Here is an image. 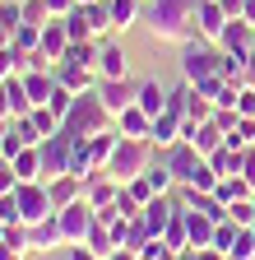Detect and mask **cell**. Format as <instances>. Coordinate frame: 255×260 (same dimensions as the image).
Returning a JSON list of instances; mask_svg holds the SVG:
<instances>
[{"instance_id":"cell-21","label":"cell","mask_w":255,"mask_h":260,"mask_svg":"<svg viewBox=\"0 0 255 260\" xmlns=\"http://www.w3.org/2000/svg\"><path fill=\"white\" fill-rule=\"evenodd\" d=\"M218 47H223V51H255V23H246V19H232L228 28H223Z\"/></svg>"},{"instance_id":"cell-57","label":"cell","mask_w":255,"mask_h":260,"mask_svg":"<svg viewBox=\"0 0 255 260\" xmlns=\"http://www.w3.org/2000/svg\"><path fill=\"white\" fill-rule=\"evenodd\" d=\"M79 5H93V0H79Z\"/></svg>"},{"instance_id":"cell-29","label":"cell","mask_w":255,"mask_h":260,"mask_svg":"<svg viewBox=\"0 0 255 260\" xmlns=\"http://www.w3.org/2000/svg\"><path fill=\"white\" fill-rule=\"evenodd\" d=\"M144 177H149V186H153L158 195H172V190H176V177L167 172V162H163V158H153V162H149V172H144Z\"/></svg>"},{"instance_id":"cell-2","label":"cell","mask_w":255,"mask_h":260,"mask_svg":"<svg viewBox=\"0 0 255 260\" xmlns=\"http://www.w3.org/2000/svg\"><path fill=\"white\" fill-rule=\"evenodd\" d=\"M158 158V149L149 144V140H130V135H121L116 140V149H112V162H107V172L121 181V186H130L135 177H144L149 172V162Z\"/></svg>"},{"instance_id":"cell-46","label":"cell","mask_w":255,"mask_h":260,"mask_svg":"<svg viewBox=\"0 0 255 260\" xmlns=\"http://www.w3.org/2000/svg\"><path fill=\"white\" fill-rule=\"evenodd\" d=\"M19 186V177H14V162L5 158V153H0V195H5V190H14Z\"/></svg>"},{"instance_id":"cell-33","label":"cell","mask_w":255,"mask_h":260,"mask_svg":"<svg viewBox=\"0 0 255 260\" xmlns=\"http://www.w3.org/2000/svg\"><path fill=\"white\" fill-rule=\"evenodd\" d=\"M70 172H75V177L98 172V168H93V153H88V140H75V149H70Z\"/></svg>"},{"instance_id":"cell-7","label":"cell","mask_w":255,"mask_h":260,"mask_svg":"<svg viewBox=\"0 0 255 260\" xmlns=\"http://www.w3.org/2000/svg\"><path fill=\"white\" fill-rule=\"evenodd\" d=\"M158 158H163L167 162V172L176 177V186H190V181H195V172L204 168V153L195 149V144H172V149H163V153H158Z\"/></svg>"},{"instance_id":"cell-4","label":"cell","mask_w":255,"mask_h":260,"mask_svg":"<svg viewBox=\"0 0 255 260\" xmlns=\"http://www.w3.org/2000/svg\"><path fill=\"white\" fill-rule=\"evenodd\" d=\"M176 70H181V79H186V84L213 79V75H223V51H218L213 42H204V38H190V42H181Z\"/></svg>"},{"instance_id":"cell-18","label":"cell","mask_w":255,"mask_h":260,"mask_svg":"<svg viewBox=\"0 0 255 260\" xmlns=\"http://www.w3.org/2000/svg\"><path fill=\"white\" fill-rule=\"evenodd\" d=\"M47 190H51V205H56V209H65V205L84 200V177L60 172V177H51V181H47Z\"/></svg>"},{"instance_id":"cell-3","label":"cell","mask_w":255,"mask_h":260,"mask_svg":"<svg viewBox=\"0 0 255 260\" xmlns=\"http://www.w3.org/2000/svg\"><path fill=\"white\" fill-rule=\"evenodd\" d=\"M112 125H116V116L102 107L98 93H79L75 107H70V116H65V130H70L75 140H93V135H102V130H112Z\"/></svg>"},{"instance_id":"cell-26","label":"cell","mask_w":255,"mask_h":260,"mask_svg":"<svg viewBox=\"0 0 255 260\" xmlns=\"http://www.w3.org/2000/svg\"><path fill=\"white\" fill-rule=\"evenodd\" d=\"M213 195H218L223 205H232V200H250V195H255V186H250V181H246L241 172H232V177H218Z\"/></svg>"},{"instance_id":"cell-12","label":"cell","mask_w":255,"mask_h":260,"mask_svg":"<svg viewBox=\"0 0 255 260\" xmlns=\"http://www.w3.org/2000/svg\"><path fill=\"white\" fill-rule=\"evenodd\" d=\"M176 209H181V195H176V190H172V195H153V200L144 205L139 218L149 223V233H153V237H163V233H167V223L176 218Z\"/></svg>"},{"instance_id":"cell-38","label":"cell","mask_w":255,"mask_h":260,"mask_svg":"<svg viewBox=\"0 0 255 260\" xmlns=\"http://www.w3.org/2000/svg\"><path fill=\"white\" fill-rule=\"evenodd\" d=\"M5 246H14V251H33V242H28V223H5V237H0Z\"/></svg>"},{"instance_id":"cell-17","label":"cell","mask_w":255,"mask_h":260,"mask_svg":"<svg viewBox=\"0 0 255 260\" xmlns=\"http://www.w3.org/2000/svg\"><path fill=\"white\" fill-rule=\"evenodd\" d=\"M38 51H42L47 60H60V56L70 51V28H65V19L51 14V19L42 23V47H38Z\"/></svg>"},{"instance_id":"cell-48","label":"cell","mask_w":255,"mask_h":260,"mask_svg":"<svg viewBox=\"0 0 255 260\" xmlns=\"http://www.w3.org/2000/svg\"><path fill=\"white\" fill-rule=\"evenodd\" d=\"M19 149H28V144H23V135H19V125H14V130H10V140L0 144V153H5V158H14Z\"/></svg>"},{"instance_id":"cell-47","label":"cell","mask_w":255,"mask_h":260,"mask_svg":"<svg viewBox=\"0 0 255 260\" xmlns=\"http://www.w3.org/2000/svg\"><path fill=\"white\" fill-rule=\"evenodd\" d=\"M65 260H102V255L93 251L88 242H79V246H65Z\"/></svg>"},{"instance_id":"cell-28","label":"cell","mask_w":255,"mask_h":260,"mask_svg":"<svg viewBox=\"0 0 255 260\" xmlns=\"http://www.w3.org/2000/svg\"><path fill=\"white\" fill-rule=\"evenodd\" d=\"M116 140H121V135H116V125H112V130H102V135H93V140H88V153H93V168H98V172H102L107 162H112V149H116Z\"/></svg>"},{"instance_id":"cell-44","label":"cell","mask_w":255,"mask_h":260,"mask_svg":"<svg viewBox=\"0 0 255 260\" xmlns=\"http://www.w3.org/2000/svg\"><path fill=\"white\" fill-rule=\"evenodd\" d=\"M116 209H121L125 218H139V214H144V205H139V200H135V195H130V190H125V186H121V200H116Z\"/></svg>"},{"instance_id":"cell-54","label":"cell","mask_w":255,"mask_h":260,"mask_svg":"<svg viewBox=\"0 0 255 260\" xmlns=\"http://www.w3.org/2000/svg\"><path fill=\"white\" fill-rule=\"evenodd\" d=\"M0 260H23V251H14V246H5V242H0Z\"/></svg>"},{"instance_id":"cell-52","label":"cell","mask_w":255,"mask_h":260,"mask_svg":"<svg viewBox=\"0 0 255 260\" xmlns=\"http://www.w3.org/2000/svg\"><path fill=\"white\" fill-rule=\"evenodd\" d=\"M200 260H232V255H228V251H218V246H204Z\"/></svg>"},{"instance_id":"cell-16","label":"cell","mask_w":255,"mask_h":260,"mask_svg":"<svg viewBox=\"0 0 255 260\" xmlns=\"http://www.w3.org/2000/svg\"><path fill=\"white\" fill-rule=\"evenodd\" d=\"M28 242H33V251L51 255V251H65V233H60V218H42V223H28Z\"/></svg>"},{"instance_id":"cell-24","label":"cell","mask_w":255,"mask_h":260,"mask_svg":"<svg viewBox=\"0 0 255 260\" xmlns=\"http://www.w3.org/2000/svg\"><path fill=\"white\" fill-rule=\"evenodd\" d=\"M112 5V23H116V38L121 32H130L139 19H144V0H107Z\"/></svg>"},{"instance_id":"cell-49","label":"cell","mask_w":255,"mask_h":260,"mask_svg":"<svg viewBox=\"0 0 255 260\" xmlns=\"http://www.w3.org/2000/svg\"><path fill=\"white\" fill-rule=\"evenodd\" d=\"M241 177H246V181L255 186V144H250V149L241 153Z\"/></svg>"},{"instance_id":"cell-9","label":"cell","mask_w":255,"mask_h":260,"mask_svg":"<svg viewBox=\"0 0 255 260\" xmlns=\"http://www.w3.org/2000/svg\"><path fill=\"white\" fill-rule=\"evenodd\" d=\"M135 93H139V79L135 75H125V79H98V98H102V107L112 116H121L125 107H130Z\"/></svg>"},{"instance_id":"cell-11","label":"cell","mask_w":255,"mask_h":260,"mask_svg":"<svg viewBox=\"0 0 255 260\" xmlns=\"http://www.w3.org/2000/svg\"><path fill=\"white\" fill-rule=\"evenodd\" d=\"M228 23L232 19H228V10H223L218 0H200V5H195V32H200L204 42L218 47V38H223V28H228Z\"/></svg>"},{"instance_id":"cell-13","label":"cell","mask_w":255,"mask_h":260,"mask_svg":"<svg viewBox=\"0 0 255 260\" xmlns=\"http://www.w3.org/2000/svg\"><path fill=\"white\" fill-rule=\"evenodd\" d=\"M125 75H130V56L116 38H107L98 47V79H125Z\"/></svg>"},{"instance_id":"cell-42","label":"cell","mask_w":255,"mask_h":260,"mask_svg":"<svg viewBox=\"0 0 255 260\" xmlns=\"http://www.w3.org/2000/svg\"><path fill=\"white\" fill-rule=\"evenodd\" d=\"M218 186V172H213V162L204 158V168L195 172V181H190V186H176V190H213Z\"/></svg>"},{"instance_id":"cell-51","label":"cell","mask_w":255,"mask_h":260,"mask_svg":"<svg viewBox=\"0 0 255 260\" xmlns=\"http://www.w3.org/2000/svg\"><path fill=\"white\" fill-rule=\"evenodd\" d=\"M223 10H228V19H241V10H246V0H218Z\"/></svg>"},{"instance_id":"cell-20","label":"cell","mask_w":255,"mask_h":260,"mask_svg":"<svg viewBox=\"0 0 255 260\" xmlns=\"http://www.w3.org/2000/svg\"><path fill=\"white\" fill-rule=\"evenodd\" d=\"M135 103L149 112V116H158V112H167V84L158 79V75H149V79H139V93H135Z\"/></svg>"},{"instance_id":"cell-15","label":"cell","mask_w":255,"mask_h":260,"mask_svg":"<svg viewBox=\"0 0 255 260\" xmlns=\"http://www.w3.org/2000/svg\"><path fill=\"white\" fill-rule=\"evenodd\" d=\"M56 84H65L70 93H98V70L88 65H70V60H56Z\"/></svg>"},{"instance_id":"cell-55","label":"cell","mask_w":255,"mask_h":260,"mask_svg":"<svg viewBox=\"0 0 255 260\" xmlns=\"http://www.w3.org/2000/svg\"><path fill=\"white\" fill-rule=\"evenodd\" d=\"M0 116H10V98H5V84H0Z\"/></svg>"},{"instance_id":"cell-35","label":"cell","mask_w":255,"mask_h":260,"mask_svg":"<svg viewBox=\"0 0 255 260\" xmlns=\"http://www.w3.org/2000/svg\"><path fill=\"white\" fill-rule=\"evenodd\" d=\"M75 98H79V93H70L65 84H56V88H51V98H47V107H51L60 121H65V116H70V107H75Z\"/></svg>"},{"instance_id":"cell-25","label":"cell","mask_w":255,"mask_h":260,"mask_svg":"<svg viewBox=\"0 0 255 260\" xmlns=\"http://www.w3.org/2000/svg\"><path fill=\"white\" fill-rule=\"evenodd\" d=\"M84 14H88V28H93V38H98V42H107L112 32H116V23H112V5H107V0H93V5H84Z\"/></svg>"},{"instance_id":"cell-8","label":"cell","mask_w":255,"mask_h":260,"mask_svg":"<svg viewBox=\"0 0 255 260\" xmlns=\"http://www.w3.org/2000/svg\"><path fill=\"white\" fill-rule=\"evenodd\" d=\"M56 218H60V233H65V246H79V242L88 237V228L98 223V214H93L88 200H75V205H65V209H56Z\"/></svg>"},{"instance_id":"cell-27","label":"cell","mask_w":255,"mask_h":260,"mask_svg":"<svg viewBox=\"0 0 255 260\" xmlns=\"http://www.w3.org/2000/svg\"><path fill=\"white\" fill-rule=\"evenodd\" d=\"M5 98H10V116L14 121H23L28 112H33V98H28V88H23V79L14 75V79H5Z\"/></svg>"},{"instance_id":"cell-37","label":"cell","mask_w":255,"mask_h":260,"mask_svg":"<svg viewBox=\"0 0 255 260\" xmlns=\"http://www.w3.org/2000/svg\"><path fill=\"white\" fill-rule=\"evenodd\" d=\"M228 218L237 228H255V195H250V200H232L228 205Z\"/></svg>"},{"instance_id":"cell-30","label":"cell","mask_w":255,"mask_h":260,"mask_svg":"<svg viewBox=\"0 0 255 260\" xmlns=\"http://www.w3.org/2000/svg\"><path fill=\"white\" fill-rule=\"evenodd\" d=\"M98 47H102V42H70V51L60 56V60H70V65H88V70H98Z\"/></svg>"},{"instance_id":"cell-10","label":"cell","mask_w":255,"mask_h":260,"mask_svg":"<svg viewBox=\"0 0 255 260\" xmlns=\"http://www.w3.org/2000/svg\"><path fill=\"white\" fill-rule=\"evenodd\" d=\"M181 140H186V116L172 112V107L158 112V116H153V130H149V144L163 153V149H172V144H181Z\"/></svg>"},{"instance_id":"cell-45","label":"cell","mask_w":255,"mask_h":260,"mask_svg":"<svg viewBox=\"0 0 255 260\" xmlns=\"http://www.w3.org/2000/svg\"><path fill=\"white\" fill-rule=\"evenodd\" d=\"M125 190H130V195H135V200H139V205H149V200H153V195H158V190L149 186V177H135L130 186H125Z\"/></svg>"},{"instance_id":"cell-32","label":"cell","mask_w":255,"mask_h":260,"mask_svg":"<svg viewBox=\"0 0 255 260\" xmlns=\"http://www.w3.org/2000/svg\"><path fill=\"white\" fill-rule=\"evenodd\" d=\"M14 47H19L23 56H33V51L42 47V28H38V23H19V28H14Z\"/></svg>"},{"instance_id":"cell-34","label":"cell","mask_w":255,"mask_h":260,"mask_svg":"<svg viewBox=\"0 0 255 260\" xmlns=\"http://www.w3.org/2000/svg\"><path fill=\"white\" fill-rule=\"evenodd\" d=\"M213 112H218L213 98H204V93H195V98L186 103V121H195V125H200V121H213Z\"/></svg>"},{"instance_id":"cell-31","label":"cell","mask_w":255,"mask_h":260,"mask_svg":"<svg viewBox=\"0 0 255 260\" xmlns=\"http://www.w3.org/2000/svg\"><path fill=\"white\" fill-rule=\"evenodd\" d=\"M84 242H88L93 251H98L102 260H107V255L116 251V237H112V228H107V223H93V228H88V237H84Z\"/></svg>"},{"instance_id":"cell-6","label":"cell","mask_w":255,"mask_h":260,"mask_svg":"<svg viewBox=\"0 0 255 260\" xmlns=\"http://www.w3.org/2000/svg\"><path fill=\"white\" fill-rule=\"evenodd\" d=\"M70 149H75V135H70L65 125H60L56 135L42 140V181H51V177H60V172H70Z\"/></svg>"},{"instance_id":"cell-43","label":"cell","mask_w":255,"mask_h":260,"mask_svg":"<svg viewBox=\"0 0 255 260\" xmlns=\"http://www.w3.org/2000/svg\"><path fill=\"white\" fill-rule=\"evenodd\" d=\"M0 223H23V218H19V200H14V190L0 195Z\"/></svg>"},{"instance_id":"cell-23","label":"cell","mask_w":255,"mask_h":260,"mask_svg":"<svg viewBox=\"0 0 255 260\" xmlns=\"http://www.w3.org/2000/svg\"><path fill=\"white\" fill-rule=\"evenodd\" d=\"M186 228H190V246H195V251H204V246H213V218L209 214H200V209H190L186 205Z\"/></svg>"},{"instance_id":"cell-5","label":"cell","mask_w":255,"mask_h":260,"mask_svg":"<svg viewBox=\"0 0 255 260\" xmlns=\"http://www.w3.org/2000/svg\"><path fill=\"white\" fill-rule=\"evenodd\" d=\"M14 200H19V218H23V223H42V218L56 214L47 181H19V186H14Z\"/></svg>"},{"instance_id":"cell-19","label":"cell","mask_w":255,"mask_h":260,"mask_svg":"<svg viewBox=\"0 0 255 260\" xmlns=\"http://www.w3.org/2000/svg\"><path fill=\"white\" fill-rule=\"evenodd\" d=\"M149 130H153V116L139 107V103H130L121 116H116V135H130V140H149Z\"/></svg>"},{"instance_id":"cell-41","label":"cell","mask_w":255,"mask_h":260,"mask_svg":"<svg viewBox=\"0 0 255 260\" xmlns=\"http://www.w3.org/2000/svg\"><path fill=\"white\" fill-rule=\"evenodd\" d=\"M237 233H241V228H237L232 218H223V223L213 228V246H218V251H232V242H237Z\"/></svg>"},{"instance_id":"cell-39","label":"cell","mask_w":255,"mask_h":260,"mask_svg":"<svg viewBox=\"0 0 255 260\" xmlns=\"http://www.w3.org/2000/svg\"><path fill=\"white\" fill-rule=\"evenodd\" d=\"M228 255H232V260H250V255H255V228H241Z\"/></svg>"},{"instance_id":"cell-53","label":"cell","mask_w":255,"mask_h":260,"mask_svg":"<svg viewBox=\"0 0 255 260\" xmlns=\"http://www.w3.org/2000/svg\"><path fill=\"white\" fill-rule=\"evenodd\" d=\"M10 130H14V116H0V144L10 140Z\"/></svg>"},{"instance_id":"cell-1","label":"cell","mask_w":255,"mask_h":260,"mask_svg":"<svg viewBox=\"0 0 255 260\" xmlns=\"http://www.w3.org/2000/svg\"><path fill=\"white\" fill-rule=\"evenodd\" d=\"M195 5L200 0H144V23L153 42H190L195 32Z\"/></svg>"},{"instance_id":"cell-36","label":"cell","mask_w":255,"mask_h":260,"mask_svg":"<svg viewBox=\"0 0 255 260\" xmlns=\"http://www.w3.org/2000/svg\"><path fill=\"white\" fill-rule=\"evenodd\" d=\"M19 14H23V23H47L51 19V5H47V0H19Z\"/></svg>"},{"instance_id":"cell-58","label":"cell","mask_w":255,"mask_h":260,"mask_svg":"<svg viewBox=\"0 0 255 260\" xmlns=\"http://www.w3.org/2000/svg\"><path fill=\"white\" fill-rule=\"evenodd\" d=\"M250 260H255V255H250Z\"/></svg>"},{"instance_id":"cell-56","label":"cell","mask_w":255,"mask_h":260,"mask_svg":"<svg viewBox=\"0 0 255 260\" xmlns=\"http://www.w3.org/2000/svg\"><path fill=\"white\" fill-rule=\"evenodd\" d=\"M0 237H5V223H0Z\"/></svg>"},{"instance_id":"cell-50","label":"cell","mask_w":255,"mask_h":260,"mask_svg":"<svg viewBox=\"0 0 255 260\" xmlns=\"http://www.w3.org/2000/svg\"><path fill=\"white\" fill-rule=\"evenodd\" d=\"M47 5H51V14H56V19H65V14L79 5V0H47Z\"/></svg>"},{"instance_id":"cell-22","label":"cell","mask_w":255,"mask_h":260,"mask_svg":"<svg viewBox=\"0 0 255 260\" xmlns=\"http://www.w3.org/2000/svg\"><path fill=\"white\" fill-rule=\"evenodd\" d=\"M10 162H14V177H19V181H42V144L19 149Z\"/></svg>"},{"instance_id":"cell-40","label":"cell","mask_w":255,"mask_h":260,"mask_svg":"<svg viewBox=\"0 0 255 260\" xmlns=\"http://www.w3.org/2000/svg\"><path fill=\"white\" fill-rule=\"evenodd\" d=\"M139 255H144V260H176V255H181V251H172V246H167V242H163V237H149V242H144V251H139Z\"/></svg>"},{"instance_id":"cell-14","label":"cell","mask_w":255,"mask_h":260,"mask_svg":"<svg viewBox=\"0 0 255 260\" xmlns=\"http://www.w3.org/2000/svg\"><path fill=\"white\" fill-rule=\"evenodd\" d=\"M186 144H195V149L209 158L213 149L228 144V130H223L218 121H200V125H195V121H186Z\"/></svg>"}]
</instances>
